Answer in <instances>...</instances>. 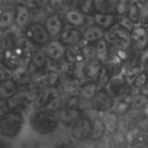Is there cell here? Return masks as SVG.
Masks as SVG:
<instances>
[{
	"instance_id": "18",
	"label": "cell",
	"mask_w": 148,
	"mask_h": 148,
	"mask_svg": "<svg viewBox=\"0 0 148 148\" xmlns=\"http://www.w3.org/2000/svg\"><path fill=\"white\" fill-rule=\"evenodd\" d=\"M15 21L14 23L19 28L26 27L31 19L30 9L23 3H18L15 6Z\"/></svg>"
},
{
	"instance_id": "11",
	"label": "cell",
	"mask_w": 148,
	"mask_h": 148,
	"mask_svg": "<svg viewBox=\"0 0 148 148\" xmlns=\"http://www.w3.org/2000/svg\"><path fill=\"white\" fill-rule=\"evenodd\" d=\"M66 47L60 41V39H53L45 45V51L47 59L51 62H59L64 59Z\"/></svg>"
},
{
	"instance_id": "36",
	"label": "cell",
	"mask_w": 148,
	"mask_h": 148,
	"mask_svg": "<svg viewBox=\"0 0 148 148\" xmlns=\"http://www.w3.org/2000/svg\"><path fill=\"white\" fill-rule=\"evenodd\" d=\"M49 6L51 10L56 12H62L69 9L66 0H49Z\"/></svg>"
},
{
	"instance_id": "9",
	"label": "cell",
	"mask_w": 148,
	"mask_h": 148,
	"mask_svg": "<svg viewBox=\"0 0 148 148\" xmlns=\"http://www.w3.org/2000/svg\"><path fill=\"white\" fill-rule=\"evenodd\" d=\"M112 98H123L128 94V82L125 78L120 76L110 79L107 86L104 88Z\"/></svg>"
},
{
	"instance_id": "49",
	"label": "cell",
	"mask_w": 148,
	"mask_h": 148,
	"mask_svg": "<svg viewBox=\"0 0 148 148\" xmlns=\"http://www.w3.org/2000/svg\"><path fill=\"white\" fill-rule=\"evenodd\" d=\"M2 59H3V49H0V66L2 64Z\"/></svg>"
},
{
	"instance_id": "10",
	"label": "cell",
	"mask_w": 148,
	"mask_h": 148,
	"mask_svg": "<svg viewBox=\"0 0 148 148\" xmlns=\"http://www.w3.org/2000/svg\"><path fill=\"white\" fill-rule=\"evenodd\" d=\"M57 117L59 119L60 124L64 125L66 127H71L83 114L80 109L70 106H64L60 109L58 110Z\"/></svg>"
},
{
	"instance_id": "25",
	"label": "cell",
	"mask_w": 148,
	"mask_h": 148,
	"mask_svg": "<svg viewBox=\"0 0 148 148\" xmlns=\"http://www.w3.org/2000/svg\"><path fill=\"white\" fill-rule=\"evenodd\" d=\"M19 91L18 85L12 80V78L0 81V98L7 99Z\"/></svg>"
},
{
	"instance_id": "43",
	"label": "cell",
	"mask_w": 148,
	"mask_h": 148,
	"mask_svg": "<svg viewBox=\"0 0 148 148\" xmlns=\"http://www.w3.org/2000/svg\"><path fill=\"white\" fill-rule=\"evenodd\" d=\"M8 106H7V102H6V99H3V98H0V117L3 115L4 113L8 111Z\"/></svg>"
},
{
	"instance_id": "24",
	"label": "cell",
	"mask_w": 148,
	"mask_h": 148,
	"mask_svg": "<svg viewBox=\"0 0 148 148\" xmlns=\"http://www.w3.org/2000/svg\"><path fill=\"white\" fill-rule=\"evenodd\" d=\"M98 90H99V87H98L96 81H88L84 84H81L78 96L84 100L91 101L94 98V96L96 95Z\"/></svg>"
},
{
	"instance_id": "2",
	"label": "cell",
	"mask_w": 148,
	"mask_h": 148,
	"mask_svg": "<svg viewBox=\"0 0 148 148\" xmlns=\"http://www.w3.org/2000/svg\"><path fill=\"white\" fill-rule=\"evenodd\" d=\"M25 124L23 112L8 110L0 117V135L7 139H14L21 133Z\"/></svg>"
},
{
	"instance_id": "31",
	"label": "cell",
	"mask_w": 148,
	"mask_h": 148,
	"mask_svg": "<svg viewBox=\"0 0 148 148\" xmlns=\"http://www.w3.org/2000/svg\"><path fill=\"white\" fill-rule=\"evenodd\" d=\"M79 10L82 11L85 15L92 16L96 13L95 0H80L79 2Z\"/></svg>"
},
{
	"instance_id": "51",
	"label": "cell",
	"mask_w": 148,
	"mask_h": 148,
	"mask_svg": "<svg viewBox=\"0 0 148 148\" xmlns=\"http://www.w3.org/2000/svg\"><path fill=\"white\" fill-rule=\"evenodd\" d=\"M0 148H8V147H7V145H6V144H4V143L0 142Z\"/></svg>"
},
{
	"instance_id": "12",
	"label": "cell",
	"mask_w": 148,
	"mask_h": 148,
	"mask_svg": "<svg viewBox=\"0 0 148 148\" xmlns=\"http://www.w3.org/2000/svg\"><path fill=\"white\" fill-rule=\"evenodd\" d=\"M62 76L58 72L53 70H45L38 78L35 80V83L41 85L42 87H45L47 89L57 90L59 89Z\"/></svg>"
},
{
	"instance_id": "13",
	"label": "cell",
	"mask_w": 148,
	"mask_h": 148,
	"mask_svg": "<svg viewBox=\"0 0 148 148\" xmlns=\"http://www.w3.org/2000/svg\"><path fill=\"white\" fill-rule=\"evenodd\" d=\"M80 86H81L80 79L76 78L73 75L66 74V77L62 76V81H60L59 89H60L62 95L73 96V95H78Z\"/></svg>"
},
{
	"instance_id": "55",
	"label": "cell",
	"mask_w": 148,
	"mask_h": 148,
	"mask_svg": "<svg viewBox=\"0 0 148 148\" xmlns=\"http://www.w3.org/2000/svg\"><path fill=\"white\" fill-rule=\"evenodd\" d=\"M25 1H27V0H25Z\"/></svg>"
},
{
	"instance_id": "17",
	"label": "cell",
	"mask_w": 148,
	"mask_h": 148,
	"mask_svg": "<svg viewBox=\"0 0 148 148\" xmlns=\"http://www.w3.org/2000/svg\"><path fill=\"white\" fill-rule=\"evenodd\" d=\"M103 66V64L97 59L86 60V64L83 66V76L89 81H96Z\"/></svg>"
},
{
	"instance_id": "52",
	"label": "cell",
	"mask_w": 148,
	"mask_h": 148,
	"mask_svg": "<svg viewBox=\"0 0 148 148\" xmlns=\"http://www.w3.org/2000/svg\"><path fill=\"white\" fill-rule=\"evenodd\" d=\"M3 34H4V31H2L0 29V42H1V39H2V37H3Z\"/></svg>"
},
{
	"instance_id": "27",
	"label": "cell",
	"mask_w": 148,
	"mask_h": 148,
	"mask_svg": "<svg viewBox=\"0 0 148 148\" xmlns=\"http://www.w3.org/2000/svg\"><path fill=\"white\" fill-rule=\"evenodd\" d=\"M104 37V30L98 25H90L86 28V30L83 32V38L87 42H96L99 39Z\"/></svg>"
},
{
	"instance_id": "42",
	"label": "cell",
	"mask_w": 148,
	"mask_h": 148,
	"mask_svg": "<svg viewBox=\"0 0 148 148\" xmlns=\"http://www.w3.org/2000/svg\"><path fill=\"white\" fill-rule=\"evenodd\" d=\"M11 71L8 70L7 68H5L4 66H0V81L6 80V79L11 78Z\"/></svg>"
},
{
	"instance_id": "46",
	"label": "cell",
	"mask_w": 148,
	"mask_h": 148,
	"mask_svg": "<svg viewBox=\"0 0 148 148\" xmlns=\"http://www.w3.org/2000/svg\"><path fill=\"white\" fill-rule=\"evenodd\" d=\"M144 101H145V99H144V97H142V96H140V97H138V98H136L135 99V101H134V103H133V105H135L136 107H142V105L144 104Z\"/></svg>"
},
{
	"instance_id": "47",
	"label": "cell",
	"mask_w": 148,
	"mask_h": 148,
	"mask_svg": "<svg viewBox=\"0 0 148 148\" xmlns=\"http://www.w3.org/2000/svg\"><path fill=\"white\" fill-rule=\"evenodd\" d=\"M80 0H66V3L68 4L69 7H75V6L79 5Z\"/></svg>"
},
{
	"instance_id": "16",
	"label": "cell",
	"mask_w": 148,
	"mask_h": 148,
	"mask_svg": "<svg viewBox=\"0 0 148 148\" xmlns=\"http://www.w3.org/2000/svg\"><path fill=\"white\" fill-rule=\"evenodd\" d=\"M43 25L51 36H58L64 29V21L58 13L49 14L45 17Z\"/></svg>"
},
{
	"instance_id": "28",
	"label": "cell",
	"mask_w": 148,
	"mask_h": 148,
	"mask_svg": "<svg viewBox=\"0 0 148 148\" xmlns=\"http://www.w3.org/2000/svg\"><path fill=\"white\" fill-rule=\"evenodd\" d=\"M118 0H95L96 12L114 14L117 8Z\"/></svg>"
},
{
	"instance_id": "7",
	"label": "cell",
	"mask_w": 148,
	"mask_h": 148,
	"mask_svg": "<svg viewBox=\"0 0 148 148\" xmlns=\"http://www.w3.org/2000/svg\"><path fill=\"white\" fill-rule=\"evenodd\" d=\"M110 43L117 49H126L130 42V32L121 27L120 25H114L108 33Z\"/></svg>"
},
{
	"instance_id": "21",
	"label": "cell",
	"mask_w": 148,
	"mask_h": 148,
	"mask_svg": "<svg viewBox=\"0 0 148 148\" xmlns=\"http://www.w3.org/2000/svg\"><path fill=\"white\" fill-rule=\"evenodd\" d=\"M93 19L96 25L101 27L103 30H110L117 22V18L111 13H100L96 12L93 15Z\"/></svg>"
},
{
	"instance_id": "29",
	"label": "cell",
	"mask_w": 148,
	"mask_h": 148,
	"mask_svg": "<svg viewBox=\"0 0 148 148\" xmlns=\"http://www.w3.org/2000/svg\"><path fill=\"white\" fill-rule=\"evenodd\" d=\"M15 21V11L14 9H5L0 13V29L2 31L11 28Z\"/></svg>"
},
{
	"instance_id": "30",
	"label": "cell",
	"mask_w": 148,
	"mask_h": 148,
	"mask_svg": "<svg viewBox=\"0 0 148 148\" xmlns=\"http://www.w3.org/2000/svg\"><path fill=\"white\" fill-rule=\"evenodd\" d=\"M96 59L99 60L102 64L106 62L109 60V47H108V42L105 39H99L96 41Z\"/></svg>"
},
{
	"instance_id": "22",
	"label": "cell",
	"mask_w": 148,
	"mask_h": 148,
	"mask_svg": "<svg viewBox=\"0 0 148 148\" xmlns=\"http://www.w3.org/2000/svg\"><path fill=\"white\" fill-rule=\"evenodd\" d=\"M11 78H12V80L18 85L19 89L23 88V87H26L27 85H29L33 82L30 75L28 74V71H27V69H26V64H23V66H19V68L12 71Z\"/></svg>"
},
{
	"instance_id": "1",
	"label": "cell",
	"mask_w": 148,
	"mask_h": 148,
	"mask_svg": "<svg viewBox=\"0 0 148 148\" xmlns=\"http://www.w3.org/2000/svg\"><path fill=\"white\" fill-rule=\"evenodd\" d=\"M29 123L31 129L41 136L53 134L60 126L57 113L47 109L34 110L30 117Z\"/></svg>"
},
{
	"instance_id": "34",
	"label": "cell",
	"mask_w": 148,
	"mask_h": 148,
	"mask_svg": "<svg viewBox=\"0 0 148 148\" xmlns=\"http://www.w3.org/2000/svg\"><path fill=\"white\" fill-rule=\"evenodd\" d=\"M133 86L136 89H142L146 84H148V73L146 71L139 72L138 75L135 77V79L132 81Z\"/></svg>"
},
{
	"instance_id": "38",
	"label": "cell",
	"mask_w": 148,
	"mask_h": 148,
	"mask_svg": "<svg viewBox=\"0 0 148 148\" xmlns=\"http://www.w3.org/2000/svg\"><path fill=\"white\" fill-rule=\"evenodd\" d=\"M117 22L119 23V25H120L121 27H123L124 29H126L128 32H131V31L133 30V28L135 27V25H136V24H134L130 19H129L127 15L119 16Z\"/></svg>"
},
{
	"instance_id": "3",
	"label": "cell",
	"mask_w": 148,
	"mask_h": 148,
	"mask_svg": "<svg viewBox=\"0 0 148 148\" xmlns=\"http://www.w3.org/2000/svg\"><path fill=\"white\" fill-rule=\"evenodd\" d=\"M30 57L31 56L28 55L21 47L15 45L3 51V59H2L1 64L12 72L15 69L26 64Z\"/></svg>"
},
{
	"instance_id": "20",
	"label": "cell",
	"mask_w": 148,
	"mask_h": 148,
	"mask_svg": "<svg viewBox=\"0 0 148 148\" xmlns=\"http://www.w3.org/2000/svg\"><path fill=\"white\" fill-rule=\"evenodd\" d=\"M64 19L73 27H80L86 23V15L76 8L66 9L64 11Z\"/></svg>"
},
{
	"instance_id": "37",
	"label": "cell",
	"mask_w": 148,
	"mask_h": 148,
	"mask_svg": "<svg viewBox=\"0 0 148 148\" xmlns=\"http://www.w3.org/2000/svg\"><path fill=\"white\" fill-rule=\"evenodd\" d=\"M132 107V104L130 102L126 101V100H121L117 103L115 107V110L114 111L118 114L119 116H124L125 114H127L129 112V110Z\"/></svg>"
},
{
	"instance_id": "45",
	"label": "cell",
	"mask_w": 148,
	"mask_h": 148,
	"mask_svg": "<svg viewBox=\"0 0 148 148\" xmlns=\"http://www.w3.org/2000/svg\"><path fill=\"white\" fill-rule=\"evenodd\" d=\"M139 127L143 132H148V118L141 120L140 123H139Z\"/></svg>"
},
{
	"instance_id": "14",
	"label": "cell",
	"mask_w": 148,
	"mask_h": 148,
	"mask_svg": "<svg viewBox=\"0 0 148 148\" xmlns=\"http://www.w3.org/2000/svg\"><path fill=\"white\" fill-rule=\"evenodd\" d=\"M130 40L139 51H145L148 47V30L144 26H135L130 32Z\"/></svg>"
},
{
	"instance_id": "6",
	"label": "cell",
	"mask_w": 148,
	"mask_h": 148,
	"mask_svg": "<svg viewBox=\"0 0 148 148\" xmlns=\"http://www.w3.org/2000/svg\"><path fill=\"white\" fill-rule=\"evenodd\" d=\"M71 135L76 140H85L88 139L92 129V120L87 116L82 115L80 118L70 127Z\"/></svg>"
},
{
	"instance_id": "54",
	"label": "cell",
	"mask_w": 148,
	"mask_h": 148,
	"mask_svg": "<svg viewBox=\"0 0 148 148\" xmlns=\"http://www.w3.org/2000/svg\"><path fill=\"white\" fill-rule=\"evenodd\" d=\"M138 148H142V147H138Z\"/></svg>"
},
{
	"instance_id": "15",
	"label": "cell",
	"mask_w": 148,
	"mask_h": 148,
	"mask_svg": "<svg viewBox=\"0 0 148 148\" xmlns=\"http://www.w3.org/2000/svg\"><path fill=\"white\" fill-rule=\"evenodd\" d=\"M83 33L76 27L62 29L60 34V41L64 47H76L81 42Z\"/></svg>"
},
{
	"instance_id": "39",
	"label": "cell",
	"mask_w": 148,
	"mask_h": 148,
	"mask_svg": "<svg viewBox=\"0 0 148 148\" xmlns=\"http://www.w3.org/2000/svg\"><path fill=\"white\" fill-rule=\"evenodd\" d=\"M139 8V23L148 25V8L143 3H137Z\"/></svg>"
},
{
	"instance_id": "32",
	"label": "cell",
	"mask_w": 148,
	"mask_h": 148,
	"mask_svg": "<svg viewBox=\"0 0 148 148\" xmlns=\"http://www.w3.org/2000/svg\"><path fill=\"white\" fill-rule=\"evenodd\" d=\"M112 137V148H127L128 141L125 135L122 133H114Z\"/></svg>"
},
{
	"instance_id": "26",
	"label": "cell",
	"mask_w": 148,
	"mask_h": 148,
	"mask_svg": "<svg viewBox=\"0 0 148 148\" xmlns=\"http://www.w3.org/2000/svg\"><path fill=\"white\" fill-rule=\"evenodd\" d=\"M106 133L105 126L101 118H95L92 120V129L89 138L93 141H99L104 137Z\"/></svg>"
},
{
	"instance_id": "23",
	"label": "cell",
	"mask_w": 148,
	"mask_h": 148,
	"mask_svg": "<svg viewBox=\"0 0 148 148\" xmlns=\"http://www.w3.org/2000/svg\"><path fill=\"white\" fill-rule=\"evenodd\" d=\"M102 120H103L106 132H108L109 134H114L115 132H117L119 127V115L115 111L110 110L106 112Z\"/></svg>"
},
{
	"instance_id": "8",
	"label": "cell",
	"mask_w": 148,
	"mask_h": 148,
	"mask_svg": "<svg viewBox=\"0 0 148 148\" xmlns=\"http://www.w3.org/2000/svg\"><path fill=\"white\" fill-rule=\"evenodd\" d=\"M113 98L108 94V92L104 88H101L98 90L96 95L91 100L92 109L98 112L106 113L113 108Z\"/></svg>"
},
{
	"instance_id": "50",
	"label": "cell",
	"mask_w": 148,
	"mask_h": 148,
	"mask_svg": "<svg viewBox=\"0 0 148 148\" xmlns=\"http://www.w3.org/2000/svg\"><path fill=\"white\" fill-rule=\"evenodd\" d=\"M146 0H132V2H135V3H144Z\"/></svg>"
},
{
	"instance_id": "48",
	"label": "cell",
	"mask_w": 148,
	"mask_h": 148,
	"mask_svg": "<svg viewBox=\"0 0 148 148\" xmlns=\"http://www.w3.org/2000/svg\"><path fill=\"white\" fill-rule=\"evenodd\" d=\"M56 148H74V147L70 146V145H66V144H62V145H60V146H58Z\"/></svg>"
},
{
	"instance_id": "35",
	"label": "cell",
	"mask_w": 148,
	"mask_h": 148,
	"mask_svg": "<svg viewBox=\"0 0 148 148\" xmlns=\"http://www.w3.org/2000/svg\"><path fill=\"white\" fill-rule=\"evenodd\" d=\"M110 79H111V76H110L109 72H108L105 66H103L101 73L99 74L97 80H96V82H97V84H98V87H99V88H105L108 83H109Z\"/></svg>"
},
{
	"instance_id": "4",
	"label": "cell",
	"mask_w": 148,
	"mask_h": 148,
	"mask_svg": "<svg viewBox=\"0 0 148 148\" xmlns=\"http://www.w3.org/2000/svg\"><path fill=\"white\" fill-rule=\"evenodd\" d=\"M51 35L41 22H31L25 27V38L35 47H43L49 41Z\"/></svg>"
},
{
	"instance_id": "19",
	"label": "cell",
	"mask_w": 148,
	"mask_h": 148,
	"mask_svg": "<svg viewBox=\"0 0 148 148\" xmlns=\"http://www.w3.org/2000/svg\"><path fill=\"white\" fill-rule=\"evenodd\" d=\"M6 102H7V106L9 110L20 112H23L27 108V106L29 105V102H28L26 96L20 91H18L14 95L10 96L9 98H7Z\"/></svg>"
},
{
	"instance_id": "5",
	"label": "cell",
	"mask_w": 148,
	"mask_h": 148,
	"mask_svg": "<svg viewBox=\"0 0 148 148\" xmlns=\"http://www.w3.org/2000/svg\"><path fill=\"white\" fill-rule=\"evenodd\" d=\"M47 59L43 51H37L31 55L26 62V69L33 82L47 70Z\"/></svg>"
},
{
	"instance_id": "40",
	"label": "cell",
	"mask_w": 148,
	"mask_h": 148,
	"mask_svg": "<svg viewBox=\"0 0 148 148\" xmlns=\"http://www.w3.org/2000/svg\"><path fill=\"white\" fill-rule=\"evenodd\" d=\"M83 53V57L86 60H92V59H96V49L95 45H87L85 47H83L81 49Z\"/></svg>"
},
{
	"instance_id": "33",
	"label": "cell",
	"mask_w": 148,
	"mask_h": 148,
	"mask_svg": "<svg viewBox=\"0 0 148 148\" xmlns=\"http://www.w3.org/2000/svg\"><path fill=\"white\" fill-rule=\"evenodd\" d=\"M127 16L134 24L139 23V8L138 4L135 2H131L129 4L128 10H127Z\"/></svg>"
},
{
	"instance_id": "44",
	"label": "cell",
	"mask_w": 148,
	"mask_h": 148,
	"mask_svg": "<svg viewBox=\"0 0 148 148\" xmlns=\"http://www.w3.org/2000/svg\"><path fill=\"white\" fill-rule=\"evenodd\" d=\"M31 1L35 7L45 8L49 5V0H31Z\"/></svg>"
},
{
	"instance_id": "41",
	"label": "cell",
	"mask_w": 148,
	"mask_h": 148,
	"mask_svg": "<svg viewBox=\"0 0 148 148\" xmlns=\"http://www.w3.org/2000/svg\"><path fill=\"white\" fill-rule=\"evenodd\" d=\"M129 0H118L117 2V8H116V12L119 16L126 15L127 10L129 7Z\"/></svg>"
},
{
	"instance_id": "53",
	"label": "cell",
	"mask_w": 148,
	"mask_h": 148,
	"mask_svg": "<svg viewBox=\"0 0 148 148\" xmlns=\"http://www.w3.org/2000/svg\"><path fill=\"white\" fill-rule=\"evenodd\" d=\"M143 4H144V5L146 6V7L148 8V0H146V1H145V2H144V3H143Z\"/></svg>"
}]
</instances>
